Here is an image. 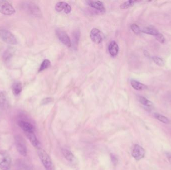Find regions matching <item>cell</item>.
<instances>
[{
  "label": "cell",
  "mask_w": 171,
  "mask_h": 170,
  "mask_svg": "<svg viewBox=\"0 0 171 170\" xmlns=\"http://www.w3.org/2000/svg\"><path fill=\"white\" fill-rule=\"evenodd\" d=\"M22 90V85L20 82L17 81L13 84L12 91L14 95L18 96L20 94Z\"/></svg>",
  "instance_id": "obj_16"
},
{
  "label": "cell",
  "mask_w": 171,
  "mask_h": 170,
  "mask_svg": "<svg viewBox=\"0 0 171 170\" xmlns=\"http://www.w3.org/2000/svg\"><path fill=\"white\" fill-rule=\"evenodd\" d=\"M156 40L160 42L161 44H164L165 41H166V39H165V37L161 33H159L157 35L155 36Z\"/></svg>",
  "instance_id": "obj_26"
},
{
  "label": "cell",
  "mask_w": 171,
  "mask_h": 170,
  "mask_svg": "<svg viewBox=\"0 0 171 170\" xmlns=\"http://www.w3.org/2000/svg\"><path fill=\"white\" fill-rule=\"evenodd\" d=\"M0 38L7 44L10 45L17 44V40L15 36L10 31L5 29H2L0 30Z\"/></svg>",
  "instance_id": "obj_3"
},
{
  "label": "cell",
  "mask_w": 171,
  "mask_h": 170,
  "mask_svg": "<svg viewBox=\"0 0 171 170\" xmlns=\"http://www.w3.org/2000/svg\"><path fill=\"white\" fill-rule=\"evenodd\" d=\"M131 84L134 89L137 90H143L147 89V87L146 85L136 80H131Z\"/></svg>",
  "instance_id": "obj_15"
},
{
  "label": "cell",
  "mask_w": 171,
  "mask_h": 170,
  "mask_svg": "<svg viewBox=\"0 0 171 170\" xmlns=\"http://www.w3.org/2000/svg\"><path fill=\"white\" fill-rule=\"evenodd\" d=\"M56 33L57 35V37L64 45H66L68 47H71L72 45L70 38L68 35V34L65 31L62 29L58 28L56 30Z\"/></svg>",
  "instance_id": "obj_5"
},
{
  "label": "cell",
  "mask_w": 171,
  "mask_h": 170,
  "mask_svg": "<svg viewBox=\"0 0 171 170\" xmlns=\"http://www.w3.org/2000/svg\"><path fill=\"white\" fill-rule=\"evenodd\" d=\"M90 38L92 41L95 43L100 44L103 40L104 35L99 29L94 28L91 30L90 33Z\"/></svg>",
  "instance_id": "obj_6"
},
{
  "label": "cell",
  "mask_w": 171,
  "mask_h": 170,
  "mask_svg": "<svg viewBox=\"0 0 171 170\" xmlns=\"http://www.w3.org/2000/svg\"><path fill=\"white\" fill-rule=\"evenodd\" d=\"M51 64V62L48 59H45L44 61L42 62L40 68H39V71L41 72V71H43V70H45L46 69L48 68L49 67L50 65Z\"/></svg>",
  "instance_id": "obj_23"
},
{
  "label": "cell",
  "mask_w": 171,
  "mask_h": 170,
  "mask_svg": "<svg viewBox=\"0 0 171 170\" xmlns=\"http://www.w3.org/2000/svg\"><path fill=\"white\" fill-rule=\"evenodd\" d=\"M141 32L155 36L159 33L158 31L156 29L154 28H149V27L144 28L141 30Z\"/></svg>",
  "instance_id": "obj_18"
},
{
  "label": "cell",
  "mask_w": 171,
  "mask_h": 170,
  "mask_svg": "<svg viewBox=\"0 0 171 170\" xmlns=\"http://www.w3.org/2000/svg\"><path fill=\"white\" fill-rule=\"evenodd\" d=\"M15 12V10L9 2L0 1V13L5 15L11 16Z\"/></svg>",
  "instance_id": "obj_4"
},
{
  "label": "cell",
  "mask_w": 171,
  "mask_h": 170,
  "mask_svg": "<svg viewBox=\"0 0 171 170\" xmlns=\"http://www.w3.org/2000/svg\"><path fill=\"white\" fill-rule=\"evenodd\" d=\"M66 4H67V3H65L64 2H58L55 6L56 10L57 11V12H59L64 10Z\"/></svg>",
  "instance_id": "obj_24"
},
{
  "label": "cell",
  "mask_w": 171,
  "mask_h": 170,
  "mask_svg": "<svg viewBox=\"0 0 171 170\" xmlns=\"http://www.w3.org/2000/svg\"><path fill=\"white\" fill-rule=\"evenodd\" d=\"M11 164V158L7 153H3L0 162V168L2 170H9Z\"/></svg>",
  "instance_id": "obj_8"
},
{
  "label": "cell",
  "mask_w": 171,
  "mask_h": 170,
  "mask_svg": "<svg viewBox=\"0 0 171 170\" xmlns=\"http://www.w3.org/2000/svg\"><path fill=\"white\" fill-rule=\"evenodd\" d=\"M26 136L28 137L29 141L31 143V144L34 146L37 149L40 148V144L38 141V139L36 136L34 132H25Z\"/></svg>",
  "instance_id": "obj_9"
},
{
  "label": "cell",
  "mask_w": 171,
  "mask_h": 170,
  "mask_svg": "<svg viewBox=\"0 0 171 170\" xmlns=\"http://www.w3.org/2000/svg\"><path fill=\"white\" fill-rule=\"evenodd\" d=\"M131 30L136 35H139L141 33V30L140 27L137 24H133L131 26Z\"/></svg>",
  "instance_id": "obj_25"
},
{
  "label": "cell",
  "mask_w": 171,
  "mask_h": 170,
  "mask_svg": "<svg viewBox=\"0 0 171 170\" xmlns=\"http://www.w3.org/2000/svg\"><path fill=\"white\" fill-rule=\"evenodd\" d=\"M71 10H72L71 7V6L70 5H69L68 3H67L66 6L65 7V8L64 9L65 13L66 14H69V13H71Z\"/></svg>",
  "instance_id": "obj_28"
},
{
  "label": "cell",
  "mask_w": 171,
  "mask_h": 170,
  "mask_svg": "<svg viewBox=\"0 0 171 170\" xmlns=\"http://www.w3.org/2000/svg\"><path fill=\"white\" fill-rule=\"evenodd\" d=\"M62 153L66 159L68 160V161L73 162L74 160L75 157L70 151L67 149H62Z\"/></svg>",
  "instance_id": "obj_17"
},
{
  "label": "cell",
  "mask_w": 171,
  "mask_h": 170,
  "mask_svg": "<svg viewBox=\"0 0 171 170\" xmlns=\"http://www.w3.org/2000/svg\"><path fill=\"white\" fill-rule=\"evenodd\" d=\"M137 2V1H134V0H130L128 1L125 2L124 3L120 6V8L121 9H127L131 8L134 5L135 3Z\"/></svg>",
  "instance_id": "obj_20"
},
{
  "label": "cell",
  "mask_w": 171,
  "mask_h": 170,
  "mask_svg": "<svg viewBox=\"0 0 171 170\" xmlns=\"http://www.w3.org/2000/svg\"><path fill=\"white\" fill-rule=\"evenodd\" d=\"M90 6L100 12H105V9L102 2L99 1H89L87 2Z\"/></svg>",
  "instance_id": "obj_10"
},
{
  "label": "cell",
  "mask_w": 171,
  "mask_h": 170,
  "mask_svg": "<svg viewBox=\"0 0 171 170\" xmlns=\"http://www.w3.org/2000/svg\"><path fill=\"white\" fill-rule=\"evenodd\" d=\"M9 105L7 94L5 92H0V107L2 109H5L7 108Z\"/></svg>",
  "instance_id": "obj_11"
},
{
  "label": "cell",
  "mask_w": 171,
  "mask_h": 170,
  "mask_svg": "<svg viewBox=\"0 0 171 170\" xmlns=\"http://www.w3.org/2000/svg\"><path fill=\"white\" fill-rule=\"evenodd\" d=\"M168 159L169 161L170 162V163L171 164V154H169L168 156Z\"/></svg>",
  "instance_id": "obj_29"
},
{
  "label": "cell",
  "mask_w": 171,
  "mask_h": 170,
  "mask_svg": "<svg viewBox=\"0 0 171 170\" xmlns=\"http://www.w3.org/2000/svg\"><path fill=\"white\" fill-rule=\"evenodd\" d=\"M53 99L52 98H46L45 99H43L41 102L42 105H45V104H48L49 103L53 101Z\"/></svg>",
  "instance_id": "obj_27"
},
{
  "label": "cell",
  "mask_w": 171,
  "mask_h": 170,
  "mask_svg": "<svg viewBox=\"0 0 171 170\" xmlns=\"http://www.w3.org/2000/svg\"><path fill=\"white\" fill-rule=\"evenodd\" d=\"M153 61L157 64L160 66H163L165 65V61L162 58L158 56H153L152 57Z\"/></svg>",
  "instance_id": "obj_22"
},
{
  "label": "cell",
  "mask_w": 171,
  "mask_h": 170,
  "mask_svg": "<svg viewBox=\"0 0 171 170\" xmlns=\"http://www.w3.org/2000/svg\"><path fill=\"white\" fill-rule=\"evenodd\" d=\"M139 101L141 104L143 105H145L146 106L150 107L153 106V103L150 102V100L147 99L144 97H139Z\"/></svg>",
  "instance_id": "obj_21"
},
{
  "label": "cell",
  "mask_w": 171,
  "mask_h": 170,
  "mask_svg": "<svg viewBox=\"0 0 171 170\" xmlns=\"http://www.w3.org/2000/svg\"><path fill=\"white\" fill-rule=\"evenodd\" d=\"M18 125L25 132H34V126L30 123L25 121H20L19 122Z\"/></svg>",
  "instance_id": "obj_12"
},
{
  "label": "cell",
  "mask_w": 171,
  "mask_h": 170,
  "mask_svg": "<svg viewBox=\"0 0 171 170\" xmlns=\"http://www.w3.org/2000/svg\"><path fill=\"white\" fill-rule=\"evenodd\" d=\"M154 116L159 121L164 123L165 124H169L170 123V120H169L168 118L162 114L154 113Z\"/></svg>",
  "instance_id": "obj_19"
},
{
  "label": "cell",
  "mask_w": 171,
  "mask_h": 170,
  "mask_svg": "<svg viewBox=\"0 0 171 170\" xmlns=\"http://www.w3.org/2000/svg\"><path fill=\"white\" fill-rule=\"evenodd\" d=\"M108 50L111 56H115L118 54L119 51V46L116 41H111L109 45Z\"/></svg>",
  "instance_id": "obj_13"
},
{
  "label": "cell",
  "mask_w": 171,
  "mask_h": 170,
  "mask_svg": "<svg viewBox=\"0 0 171 170\" xmlns=\"http://www.w3.org/2000/svg\"><path fill=\"white\" fill-rule=\"evenodd\" d=\"M38 154L43 166L46 170H54V165L50 157L41 148L38 149Z\"/></svg>",
  "instance_id": "obj_1"
},
{
  "label": "cell",
  "mask_w": 171,
  "mask_h": 170,
  "mask_svg": "<svg viewBox=\"0 0 171 170\" xmlns=\"http://www.w3.org/2000/svg\"><path fill=\"white\" fill-rule=\"evenodd\" d=\"M27 9L29 11V13L37 16H39L41 15V11L38 7L34 4L30 3L27 5Z\"/></svg>",
  "instance_id": "obj_14"
},
{
  "label": "cell",
  "mask_w": 171,
  "mask_h": 170,
  "mask_svg": "<svg viewBox=\"0 0 171 170\" xmlns=\"http://www.w3.org/2000/svg\"><path fill=\"white\" fill-rule=\"evenodd\" d=\"M16 147L19 154L23 156H26L27 154V149L25 141L21 135H16L15 137Z\"/></svg>",
  "instance_id": "obj_2"
},
{
  "label": "cell",
  "mask_w": 171,
  "mask_h": 170,
  "mask_svg": "<svg viewBox=\"0 0 171 170\" xmlns=\"http://www.w3.org/2000/svg\"><path fill=\"white\" fill-rule=\"evenodd\" d=\"M132 155L137 161L141 160L145 157V150L140 145L136 144L134 146L132 152Z\"/></svg>",
  "instance_id": "obj_7"
}]
</instances>
